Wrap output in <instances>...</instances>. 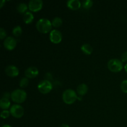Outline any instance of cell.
Segmentation results:
<instances>
[{"mask_svg":"<svg viewBox=\"0 0 127 127\" xmlns=\"http://www.w3.org/2000/svg\"><path fill=\"white\" fill-rule=\"evenodd\" d=\"M36 27L38 32L42 33H47L52 29V22L48 19H40L36 23Z\"/></svg>","mask_w":127,"mask_h":127,"instance_id":"6da1fadb","label":"cell"},{"mask_svg":"<svg viewBox=\"0 0 127 127\" xmlns=\"http://www.w3.org/2000/svg\"><path fill=\"white\" fill-rule=\"evenodd\" d=\"M11 98L14 102L21 104L26 100L27 93L23 89H15L11 93Z\"/></svg>","mask_w":127,"mask_h":127,"instance_id":"7a4b0ae2","label":"cell"},{"mask_svg":"<svg viewBox=\"0 0 127 127\" xmlns=\"http://www.w3.org/2000/svg\"><path fill=\"white\" fill-rule=\"evenodd\" d=\"M62 99L65 104L70 105L75 102L76 100L78 99V95L74 90L68 89L63 92Z\"/></svg>","mask_w":127,"mask_h":127,"instance_id":"3957f363","label":"cell"},{"mask_svg":"<svg viewBox=\"0 0 127 127\" xmlns=\"http://www.w3.org/2000/svg\"><path fill=\"white\" fill-rule=\"evenodd\" d=\"M107 67L110 71L117 73L122 70L124 64L122 60H120L117 58H112L108 62Z\"/></svg>","mask_w":127,"mask_h":127,"instance_id":"277c9868","label":"cell"},{"mask_svg":"<svg viewBox=\"0 0 127 127\" xmlns=\"http://www.w3.org/2000/svg\"><path fill=\"white\" fill-rule=\"evenodd\" d=\"M37 88H38V90L39 91L40 93L43 94H46L49 93L52 91L53 86H52V83L49 80L44 79V80L41 81L38 83Z\"/></svg>","mask_w":127,"mask_h":127,"instance_id":"5b68a950","label":"cell"},{"mask_svg":"<svg viewBox=\"0 0 127 127\" xmlns=\"http://www.w3.org/2000/svg\"><path fill=\"white\" fill-rule=\"evenodd\" d=\"M10 114L12 117L17 119L21 118L24 114V109L19 104H14L10 108Z\"/></svg>","mask_w":127,"mask_h":127,"instance_id":"8992f818","label":"cell"},{"mask_svg":"<svg viewBox=\"0 0 127 127\" xmlns=\"http://www.w3.org/2000/svg\"><path fill=\"white\" fill-rule=\"evenodd\" d=\"M43 6V2L42 0H31L29 1L28 7L30 11L32 12H37L41 10Z\"/></svg>","mask_w":127,"mask_h":127,"instance_id":"52a82bcc","label":"cell"},{"mask_svg":"<svg viewBox=\"0 0 127 127\" xmlns=\"http://www.w3.org/2000/svg\"><path fill=\"white\" fill-rule=\"evenodd\" d=\"M50 40L53 43H59L62 40V34L58 30H52L50 33Z\"/></svg>","mask_w":127,"mask_h":127,"instance_id":"ba28073f","label":"cell"},{"mask_svg":"<svg viewBox=\"0 0 127 127\" xmlns=\"http://www.w3.org/2000/svg\"><path fill=\"white\" fill-rule=\"evenodd\" d=\"M17 42L16 40L12 37H7L5 38L3 42V45L7 50H12L16 47Z\"/></svg>","mask_w":127,"mask_h":127,"instance_id":"9c48e42d","label":"cell"},{"mask_svg":"<svg viewBox=\"0 0 127 127\" xmlns=\"http://www.w3.org/2000/svg\"><path fill=\"white\" fill-rule=\"evenodd\" d=\"M38 73H39V71L36 67L30 66L25 70L24 74L26 78H27L28 79L29 78L33 79V78H35L38 76Z\"/></svg>","mask_w":127,"mask_h":127,"instance_id":"30bf717a","label":"cell"},{"mask_svg":"<svg viewBox=\"0 0 127 127\" xmlns=\"http://www.w3.org/2000/svg\"><path fill=\"white\" fill-rule=\"evenodd\" d=\"M5 73L8 76L16 77L19 75V70L14 65H9L5 69Z\"/></svg>","mask_w":127,"mask_h":127,"instance_id":"8fae6325","label":"cell"},{"mask_svg":"<svg viewBox=\"0 0 127 127\" xmlns=\"http://www.w3.org/2000/svg\"><path fill=\"white\" fill-rule=\"evenodd\" d=\"M67 6L72 10H78L82 6V4L79 0H69L67 1Z\"/></svg>","mask_w":127,"mask_h":127,"instance_id":"7c38bea8","label":"cell"},{"mask_svg":"<svg viewBox=\"0 0 127 127\" xmlns=\"http://www.w3.org/2000/svg\"><path fill=\"white\" fill-rule=\"evenodd\" d=\"M88 91V87L86 84H81L78 86L76 89L77 94L79 95V96H83L85 95Z\"/></svg>","mask_w":127,"mask_h":127,"instance_id":"4fadbf2b","label":"cell"},{"mask_svg":"<svg viewBox=\"0 0 127 127\" xmlns=\"http://www.w3.org/2000/svg\"><path fill=\"white\" fill-rule=\"evenodd\" d=\"M81 49L82 52L84 54L87 55H89L91 54L93 51V47L89 43H84V44H83L81 46Z\"/></svg>","mask_w":127,"mask_h":127,"instance_id":"5bb4252c","label":"cell"},{"mask_svg":"<svg viewBox=\"0 0 127 127\" xmlns=\"http://www.w3.org/2000/svg\"><path fill=\"white\" fill-rule=\"evenodd\" d=\"M24 22L27 24L32 23V21L33 20V14L31 13V12H26V13L24 14L23 17Z\"/></svg>","mask_w":127,"mask_h":127,"instance_id":"9a60e30c","label":"cell"},{"mask_svg":"<svg viewBox=\"0 0 127 127\" xmlns=\"http://www.w3.org/2000/svg\"><path fill=\"white\" fill-rule=\"evenodd\" d=\"M11 105V102L9 99L6 98H2L0 100V107L3 110H6L9 109Z\"/></svg>","mask_w":127,"mask_h":127,"instance_id":"2e32d148","label":"cell"},{"mask_svg":"<svg viewBox=\"0 0 127 127\" xmlns=\"http://www.w3.org/2000/svg\"><path fill=\"white\" fill-rule=\"evenodd\" d=\"M28 8V6L26 3H19L17 6V11L21 14L26 13Z\"/></svg>","mask_w":127,"mask_h":127,"instance_id":"e0dca14e","label":"cell"},{"mask_svg":"<svg viewBox=\"0 0 127 127\" xmlns=\"http://www.w3.org/2000/svg\"><path fill=\"white\" fill-rule=\"evenodd\" d=\"M63 24V21H62V18L58 17H56L52 20V26L54 27H58L61 26Z\"/></svg>","mask_w":127,"mask_h":127,"instance_id":"ac0fdd59","label":"cell"},{"mask_svg":"<svg viewBox=\"0 0 127 127\" xmlns=\"http://www.w3.org/2000/svg\"><path fill=\"white\" fill-rule=\"evenodd\" d=\"M22 27L19 26H17L15 27H14L13 29H12V33L14 36L16 37H19V36L21 35L22 34Z\"/></svg>","mask_w":127,"mask_h":127,"instance_id":"d6986e66","label":"cell"},{"mask_svg":"<svg viewBox=\"0 0 127 127\" xmlns=\"http://www.w3.org/2000/svg\"><path fill=\"white\" fill-rule=\"evenodd\" d=\"M82 4V7L84 9H88L91 8L93 5V1L91 0H86V1H83L81 2Z\"/></svg>","mask_w":127,"mask_h":127,"instance_id":"ffe728a7","label":"cell"},{"mask_svg":"<svg viewBox=\"0 0 127 127\" xmlns=\"http://www.w3.org/2000/svg\"><path fill=\"white\" fill-rule=\"evenodd\" d=\"M29 82V81L28 78H26V77H24V78H22V79H21V81H19L20 87L22 88H26V87L28 86Z\"/></svg>","mask_w":127,"mask_h":127,"instance_id":"44dd1931","label":"cell"},{"mask_svg":"<svg viewBox=\"0 0 127 127\" xmlns=\"http://www.w3.org/2000/svg\"><path fill=\"white\" fill-rule=\"evenodd\" d=\"M120 89L124 93H127V80H124L120 84Z\"/></svg>","mask_w":127,"mask_h":127,"instance_id":"7402d4cb","label":"cell"},{"mask_svg":"<svg viewBox=\"0 0 127 127\" xmlns=\"http://www.w3.org/2000/svg\"><path fill=\"white\" fill-rule=\"evenodd\" d=\"M10 111L7 110H3L1 112V114H0V116H1V118L2 119H7V117H9L10 115Z\"/></svg>","mask_w":127,"mask_h":127,"instance_id":"603a6c76","label":"cell"},{"mask_svg":"<svg viewBox=\"0 0 127 127\" xmlns=\"http://www.w3.org/2000/svg\"><path fill=\"white\" fill-rule=\"evenodd\" d=\"M6 36V32L3 28H0V38L4 39Z\"/></svg>","mask_w":127,"mask_h":127,"instance_id":"cb8c5ba5","label":"cell"},{"mask_svg":"<svg viewBox=\"0 0 127 127\" xmlns=\"http://www.w3.org/2000/svg\"><path fill=\"white\" fill-rule=\"evenodd\" d=\"M121 60L122 62H127V51L124 52L122 55Z\"/></svg>","mask_w":127,"mask_h":127,"instance_id":"d4e9b609","label":"cell"},{"mask_svg":"<svg viewBox=\"0 0 127 127\" xmlns=\"http://www.w3.org/2000/svg\"><path fill=\"white\" fill-rule=\"evenodd\" d=\"M11 97V94L9 93H4L3 95H2V98H6V99H9V97Z\"/></svg>","mask_w":127,"mask_h":127,"instance_id":"484cf974","label":"cell"},{"mask_svg":"<svg viewBox=\"0 0 127 127\" xmlns=\"http://www.w3.org/2000/svg\"><path fill=\"white\" fill-rule=\"evenodd\" d=\"M5 2H6L5 0H1V1H0V8H2Z\"/></svg>","mask_w":127,"mask_h":127,"instance_id":"4316f807","label":"cell"},{"mask_svg":"<svg viewBox=\"0 0 127 127\" xmlns=\"http://www.w3.org/2000/svg\"><path fill=\"white\" fill-rule=\"evenodd\" d=\"M60 127H69V126L67 125V124H62Z\"/></svg>","mask_w":127,"mask_h":127,"instance_id":"83f0119b","label":"cell"},{"mask_svg":"<svg viewBox=\"0 0 127 127\" xmlns=\"http://www.w3.org/2000/svg\"><path fill=\"white\" fill-rule=\"evenodd\" d=\"M12 127L11 126V125H7V124H6V125H2V127Z\"/></svg>","mask_w":127,"mask_h":127,"instance_id":"f1b7e54d","label":"cell"},{"mask_svg":"<svg viewBox=\"0 0 127 127\" xmlns=\"http://www.w3.org/2000/svg\"><path fill=\"white\" fill-rule=\"evenodd\" d=\"M124 69H125V71H126V73H127V63L126 64H125V66H124Z\"/></svg>","mask_w":127,"mask_h":127,"instance_id":"f546056e","label":"cell"},{"mask_svg":"<svg viewBox=\"0 0 127 127\" xmlns=\"http://www.w3.org/2000/svg\"><path fill=\"white\" fill-rule=\"evenodd\" d=\"M78 100H81L82 99V96H78Z\"/></svg>","mask_w":127,"mask_h":127,"instance_id":"4dcf8cb0","label":"cell"}]
</instances>
